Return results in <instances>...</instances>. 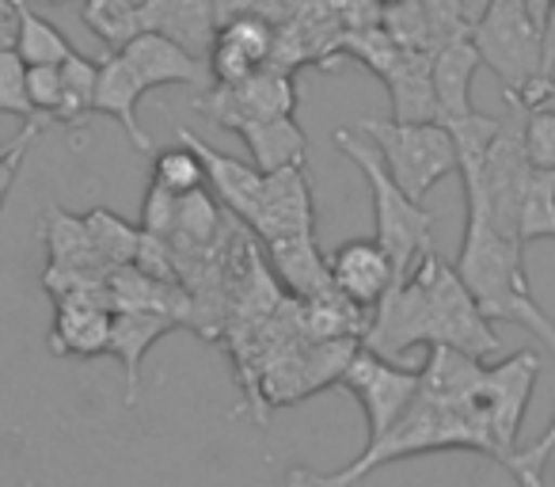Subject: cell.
Listing matches in <instances>:
<instances>
[{
	"mask_svg": "<svg viewBox=\"0 0 555 487\" xmlns=\"http://www.w3.org/2000/svg\"><path fill=\"white\" fill-rule=\"evenodd\" d=\"M544 27H555V0H552V9H547V20H544Z\"/></svg>",
	"mask_w": 555,
	"mask_h": 487,
	"instance_id": "cell-49",
	"label": "cell"
},
{
	"mask_svg": "<svg viewBox=\"0 0 555 487\" xmlns=\"http://www.w3.org/2000/svg\"><path fill=\"white\" fill-rule=\"evenodd\" d=\"M339 381L354 393V400L362 403L365 423H370V441L380 438L418 396V370L396 366L392 358L377 355V350H370V347L354 350V358L347 362Z\"/></svg>",
	"mask_w": 555,
	"mask_h": 487,
	"instance_id": "cell-8",
	"label": "cell"
},
{
	"mask_svg": "<svg viewBox=\"0 0 555 487\" xmlns=\"http://www.w3.org/2000/svg\"><path fill=\"white\" fill-rule=\"evenodd\" d=\"M39 126H42V123H27L24 130L16 133V138H12V141H4V145H0V164L9 161V156L16 153L20 145H27V141H35V138H39Z\"/></svg>",
	"mask_w": 555,
	"mask_h": 487,
	"instance_id": "cell-45",
	"label": "cell"
},
{
	"mask_svg": "<svg viewBox=\"0 0 555 487\" xmlns=\"http://www.w3.org/2000/svg\"><path fill=\"white\" fill-rule=\"evenodd\" d=\"M540 377V355L532 350H517L506 362L487 366L483 385L476 393V411L483 419L487 434H491L494 461L502 469H514L517 461V431L525 423V411H529V396L537 388Z\"/></svg>",
	"mask_w": 555,
	"mask_h": 487,
	"instance_id": "cell-7",
	"label": "cell"
},
{
	"mask_svg": "<svg viewBox=\"0 0 555 487\" xmlns=\"http://www.w3.org/2000/svg\"><path fill=\"white\" fill-rule=\"evenodd\" d=\"M16 0H0V47L16 42Z\"/></svg>",
	"mask_w": 555,
	"mask_h": 487,
	"instance_id": "cell-44",
	"label": "cell"
},
{
	"mask_svg": "<svg viewBox=\"0 0 555 487\" xmlns=\"http://www.w3.org/2000/svg\"><path fill=\"white\" fill-rule=\"evenodd\" d=\"M552 453H555V415L529 449H517V461H514V469H509V476H514L521 487H540L544 484L540 476H544V464Z\"/></svg>",
	"mask_w": 555,
	"mask_h": 487,
	"instance_id": "cell-39",
	"label": "cell"
},
{
	"mask_svg": "<svg viewBox=\"0 0 555 487\" xmlns=\"http://www.w3.org/2000/svg\"><path fill=\"white\" fill-rule=\"evenodd\" d=\"M305 0H214L217 27L229 20H262L270 27H286L301 12Z\"/></svg>",
	"mask_w": 555,
	"mask_h": 487,
	"instance_id": "cell-34",
	"label": "cell"
},
{
	"mask_svg": "<svg viewBox=\"0 0 555 487\" xmlns=\"http://www.w3.org/2000/svg\"><path fill=\"white\" fill-rule=\"evenodd\" d=\"M430 449H472V453L494 457L491 434H487L476 403H449L418 388L411 408L380 438H373L358 461H350L343 472L289 469L286 487H362V479L385 464L430 453Z\"/></svg>",
	"mask_w": 555,
	"mask_h": 487,
	"instance_id": "cell-2",
	"label": "cell"
},
{
	"mask_svg": "<svg viewBox=\"0 0 555 487\" xmlns=\"http://www.w3.org/2000/svg\"><path fill=\"white\" fill-rule=\"evenodd\" d=\"M0 115L42 123L27 95V62L16 54V47H0Z\"/></svg>",
	"mask_w": 555,
	"mask_h": 487,
	"instance_id": "cell-32",
	"label": "cell"
},
{
	"mask_svg": "<svg viewBox=\"0 0 555 487\" xmlns=\"http://www.w3.org/2000/svg\"><path fill=\"white\" fill-rule=\"evenodd\" d=\"M327 274H332V286L347 302H354L358 309H373L396 282L392 259H388V252L380 248L377 240H347V244H339L327 256Z\"/></svg>",
	"mask_w": 555,
	"mask_h": 487,
	"instance_id": "cell-11",
	"label": "cell"
},
{
	"mask_svg": "<svg viewBox=\"0 0 555 487\" xmlns=\"http://www.w3.org/2000/svg\"><path fill=\"white\" fill-rule=\"evenodd\" d=\"M332 141L347 153V161L354 164L365 176V183H370L373 221H377V236L373 240L388 252V259H392V267H396V279H403V274L418 264V256H423L426 248H434V214L423 202L408 198V194L400 191V183L388 176L380 153L365 145L358 133L335 130Z\"/></svg>",
	"mask_w": 555,
	"mask_h": 487,
	"instance_id": "cell-4",
	"label": "cell"
},
{
	"mask_svg": "<svg viewBox=\"0 0 555 487\" xmlns=\"http://www.w3.org/2000/svg\"><path fill=\"white\" fill-rule=\"evenodd\" d=\"M31 9H62V4H73V0H27Z\"/></svg>",
	"mask_w": 555,
	"mask_h": 487,
	"instance_id": "cell-48",
	"label": "cell"
},
{
	"mask_svg": "<svg viewBox=\"0 0 555 487\" xmlns=\"http://www.w3.org/2000/svg\"><path fill=\"white\" fill-rule=\"evenodd\" d=\"M176 221H179V194H171L168 187H160V183H149L145 202H141V232L171 240Z\"/></svg>",
	"mask_w": 555,
	"mask_h": 487,
	"instance_id": "cell-37",
	"label": "cell"
},
{
	"mask_svg": "<svg viewBox=\"0 0 555 487\" xmlns=\"http://www.w3.org/2000/svg\"><path fill=\"white\" fill-rule=\"evenodd\" d=\"M88 236L95 244V256L103 259L107 271H118V267H130L138 259V244H141V225L122 221L111 209H92L85 214Z\"/></svg>",
	"mask_w": 555,
	"mask_h": 487,
	"instance_id": "cell-26",
	"label": "cell"
},
{
	"mask_svg": "<svg viewBox=\"0 0 555 487\" xmlns=\"http://www.w3.org/2000/svg\"><path fill=\"white\" fill-rule=\"evenodd\" d=\"M468 221H464V244L461 259H456V274L476 297L479 312L491 324H517L525 332L537 335L544 347L555 355V320L537 305L525 274V248L514 236L494 229L491 217L479 206L464 202Z\"/></svg>",
	"mask_w": 555,
	"mask_h": 487,
	"instance_id": "cell-3",
	"label": "cell"
},
{
	"mask_svg": "<svg viewBox=\"0 0 555 487\" xmlns=\"http://www.w3.org/2000/svg\"><path fill=\"white\" fill-rule=\"evenodd\" d=\"M133 267H138V271H145L149 279H160V282H171V286H179V264H176V252H171L168 240L141 232L138 259H133Z\"/></svg>",
	"mask_w": 555,
	"mask_h": 487,
	"instance_id": "cell-40",
	"label": "cell"
},
{
	"mask_svg": "<svg viewBox=\"0 0 555 487\" xmlns=\"http://www.w3.org/2000/svg\"><path fill=\"white\" fill-rule=\"evenodd\" d=\"M521 103L525 107H547V111H555V62L552 65H544V73L537 77V85L529 88V92L521 95Z\"/></svg>",
	"mask_w": 555,
	"mask_h": 487,
	"instance_id": "cell-42",
	"label": "cell"
},
{
	"mask_svg": "<svg viewBox=\"0 0 555 487\" xmlns=\"http://www.w3.org/2000/svg\"><path fill=\"white\" fill-rule=\"evenodd\" d=\"M461 9H464V16H468V24H476V20L491 9V0H461Z\"/></svg>",
	"mask_w": 555,
	"mask_h": 487,
	"instance_id": "cell-46",
	"label": "cell"
},
{
	"mask_svg": "<svg viewBox=\"0 0 555 487\" xmlns=\"http://www.w3.org/2000/svg\"><path fill=\"white\" fill-rule=\"evenodd\" d=\"M343 31H370V27L385 24V4L377 0H335Z\"/></svg>",
	"mask_w": 555,
	"mask_h": 487,
	"instance_id": "cell-41",
	"label": "cell"
},
{
	"mask_svg": "<svg viewBox=\"0 0 555 487\" xmlns=\"http://www.w3.org/2000/svg\"><path fill=\"white\" fill-rule=\"evenodd\" d=\"M362 347L392 362L415 347H456L487 362L499 355L502 343L456 267L441 259L438 248H426L418 264L403 279H396L392 290L370 309Z\"/></svg>",
	"mask_w": 555,
	"mask_h": 487,
	"instance_id": "cell-1",
	"label": "cell"
},
{
	"mask_svg": "<svg viewBox=\"0 0 555 487\" xmlns=\"http://www.w3.org/2000/svg\"><path fill=\"white\" fill-rule=\"evenodd\" d=\"M251 229L267 240L282 236H305L317 229V214H312V183L309 168L294 164V168L262 171V194H259V214H255Z\"/></svg>",
	"mask_w": 555,
	"mask_h": 487,
	"instance_id": "cell-9",
	"label": "cell"
},
{
	"mask_svg": "<svg viewBox=\"0 0 555 487\" xmlns=\"http://www.w3.org/2000/svg\"><path fill=\"white\" fill-rule=\"evenodd\" d=\"M487 366L456 347H430V358L418 370V388L449 403H472L483 385Z\"/></svg>",
	"mask_w": 555,
	"mask_h": 487,
	"instance_id": "cell-22",
	"label": "cell"
},
{
	"mask_svg": "<svg viewBox=\"0 0 555 487\" xmlns=\"http://www.w3.org/2000/svg\"><path fill=\"white\" fill-rule=\"evenodd\" d=\"M517 240H521V248L537 240H555V171L532 168L521 194V209H517Z\"/></svg>",
	"mask_w": 555,
	"mask_h": 487,
	"instance_id": "cell-27",
	"label": "cell"
},
{
	"mask_svg": "<svg viewBox=\"0 0 555 487\" xmlns=\"http://www.w3.org/2000/svg\"><path fill=\"white\" fill-rule=\"evenodd\" d=\"M358 130L377 145L388 176L408 198L423 202L449 171H456V141L441 123H396V118H358Z\"/></svg>",
	"mask_w": 555,
	"mask_h": 487,
	"instance_id": "cell-5",
	"label": "cell"
},
{
	"mask_svg": "<svg viewBox=\"0 0 555 487\" xmlns=\"http://www.w3.org/2000/svg\"><path fill=\"white\" fill-rule=\"evenodd\" d=\"M153 183L168 187L171 194H191L206 187V164L186 141L153 153Z\"/></svg>",
	"mask_w": 555,
	"mask_h": 487,
	"instance_id": "cell-31",
	"label": "cell"
},
{
	"mask_svg": "<svg viewBox=\"0 0 555 487\" xmlns=\"http://www.w3.org/2000/svg\"><path fill=\"white\" fill-rule=\"evenodd\" d=\"M392 95L396 123H438V95H434V54L403 50L400 62L385 77Z\"/></svg>",
	"mask_w": 555,
	"mask_h": 487,
	"instance_id": "cell-18",
	"label": "cell"
},
{
	"mask_svg": "<svg viewBox=\"0 0 555 487\" xmlns=\"http://www.w3.org/2000/svg\"><path fill=\"white\" fill-rule=\"evenodd\" d=\"M179 141L194 149L206 164V187H214L217 202L229 209L232 217L251 229L255 214H259V194H262V171L247 161H236V156L217 153L214 145H206L202 138H194L191 130H179Z\"/></svg>",
	"mask_w": 555,
	"mask_h": 487,
	"instance_id": "cell-14",
	"label": "cell"
},
{
	"mask_svg": "<svg viewBox=\"0 0 555 487\" xmlns=\"http://www.w3.org/2000/svg\"><path fill=\"white\" fill-rule=\"evenodd\" d=\"M380 27H385V31L392 35L403 50H423V54H434L423 0H400V4H388L385 24H380Z\"/></svg>",
	"mask_w": 555,
	"mask_h": 487,
	"instance_id": "cell-33",
	"label": "cell"
},
{
	"mask_svg": "<svg viewBox=\"0 0 555 487\" xmlns=\"http://www.w3.org/2000/svg\"><path fill=\"white\" fill-rule=\"evenodd\" d=\"M525 9H529V12H532V20H537V24L544 27L547 9H552V0H525Z\"/></svg>",
	"mask_w": 555,
	"mask_h": 487,
	"instance_id": "cell-47",
	"label": "cell"
},
{
	"mask_svg": "<svg viewBox=\"0 0 555 487\" xmlns=\"http://www.w3.org/2000/svg\"><path fill=\"white\" fill-rule=\"evenodd\" d=\"M141 95H145V88H141L138 73L130 69V62H126L122 54H111L107 50V54L100 57V80H95L92 111L115 118V123L126 130V138H130V145L138 149V153L153 156L156 153L153 141H149V133L141 130V123H138Z\"/></svg>",
	"mask_w": 555,
	"mask_h": 487,
	"instance_id": "cell-16",
	"label": "cell"
},
{
	"mask_svg": "<svg viewBox=\"0 0 555 487\" xmlns=\"http://www.w3.org/2000/svg\"><path fill=\"white\" fill-rule=\"evenodd\" d=\"M525 156L537 171H555V111L532 107L525 115Z\"/></svg>",
	"mask_w": 555,
	"mask_h": 487,
	"instance_id": "cell-36",
	"label": "cell"
},
{
	"mask_svg": "<svg viewBox=\"0 0 555 487\" xmlns=\"http://www.w3.org/2000/svg\"><path fill=\"white\" fill-rule=\"evenodd\" d=\"M42 244L50 252V267L57 271H92V274H111L103 267V259L95 256V244L88 236L85 217L65 214L62 206L47 209V221H42Z\"/></svg>",
	"mask_w": 555,
	"mask_h": 487,
	"instance_id": "cell-23",
	"label": "cell"
},
{
	"mask_svg": "<svg viewBox=\"0 0 555 487\" xmlns=\"http://www.w3.org/2000/svg\"><path fill=\"white\" fill-rule=\"evenodd\" d=\"M472 47L499 77L502 92L517 100L544 73V27L532 20L525 0H491V9L472 24Z\"/></svg>",
	"mask_w": 555,
	"mask_h": 487,
	"instance_id": "cell-6",
	"label": "cell"
},
{
	"mask_svg": "<svg viewBox=\"0 0 555 487\" xmlns=\"http://www.w3.org/2000/svg\"><path fill=\"white\" fill-rule=\"evenodd\" d=\"M80 20H85V27L111 50V54L126 50L138 35H145L141 0H85Z\"/></svg>",
	"mask_w": 555,
	"mask_h": 487,
	"instance_id": "cell-24",
	"label": "cell"
},
{
	"mask_svg": "<svg viewBox=\"0 0 555 487\" xmlns=\"http://www.w3.org/2000/svg\"><path fill=\"white\" fill-rule=\"evenodd\" d=\"M217 232H221V206L209 198V191H191V194H179V221L176 232H171V248H206L214 244Z\"/></svg>",
	"mask_w": 555,
	"mask_h": 487,
	"instance_id": "cell-28",
	"label": "cell"
},
{
	"mask_svg": "<svg viewBox=\"0 0 555 487\" xmlns=\"http://www.w3.org/2000/svg\"><path fill=\"white\" fill-rule=\"evenodd\" d=\"M141 20H145V31L179 42L186 54L202 62L217 39L214 0H141Z\"/></svg>",
	"mask_w": 555,
	"mask_h": 487,
	"instance_id": "cell-15",
	"label": "cell"
},
{
	"mask_svg": "<svg viewBox=\"0 0 555 487\" xmlns=\"http://www.w3.org/2000/svg\"><path fill=\"white\" fill-rule=\"evenodd\" d=\"M267 252H270V267H274L278 282H282L294 297L309 302V297H320L332 290L327 256L317 248L312 232H305V236L267 240Z\"/></svg>",
	"mask_w": 555,
	"mask_h": 487,
	"instance_id": "cell-19",
	"label": "cell"
},
{
	"mask_svg": "<svg viewBox=\"0 0 555 487\" xmlns=\"http://www.w3.org/2000/svg\"><path fill=\"white\" fill-rule=\"evenodd\" d=\"M16 42L12 47L27 65H62L69 54H77L73 42L54 24H47L39 9H31L27 0H16Z\"/></svg>",
	"mask_w": 555,
	"mask_h": 487,
	"instance_id": "cell-25",
	"label": "cell"
},
{
	"mask_svg": "<svg viewBox=\"0 0 555 487\" xmlns=\"http://www.w3.org/2000/svg\"><path fill=\"white\" fill-rule=\"evenodd\" d=\"M377 4H385V9H388V4H400V0H377Z\"/></svg>",
	"mask_w": 555,
	"mask_h": 487,
	"instance_id": "cell-50",
	"label": "cell"
},
{
	"mask_svg": "<svg viewBox=\"0 0 555 487\" xmlns=\"http://www.w3.org/2000/svg\"><path fill=\"white\" fill-rule=\"evenodd\" d=\"M27 149H31V141H27V145H20L9 161L0 164V209H4V202H9L12 183L20 179V168H24V161H27Z\"/></svg>",
	"mask_w": 555,
	"mask_h": 487,
	"instance_id": "cell-43",
	"label": "cell"
},
{
	"mask_svg": "<svg viewBox=\"0 0 555 487\" xmlns=\"http://www.w3.org/2000/svg\"><path fill=\"white\" fill-rule=\"evenodd\" d=\"M479 50L472 39L449 42L434 54V95H438V123L472 115V80L479 73Z\"/></svg>",
	"mask_w": 555,
	"mask_h": 487,
	"instance_id": "cell-21",
	"label": "cell"
},
{
	"mask_svg": "<svg viewBox=\"0 0 555 487\" xmlns=\"http://www.w3.org/2000/svg\"><path fill=\"white\" fill-rule=\"evenodd\" d=\"M403 47L385 31V27H370V31H347L335 47V57H350V62L365 65L370 73H377L380 80L392 73V65L400 62Z\"/></svg>",
	"mask_w": 555,
	"mask_h": 487,
	"instance_id": "cell-30",
	"label": "cell"
},
{
	"mask_svg": "<svg viewBox=\"0 0 555 487\" xmlns=\"http://www.w3.org/2000/svg\"><path fill=\"white\" fill-rule=\"evenodd\" d=\"M118 54L130 62V69L138 73L145 92L171 88V85H191V88H202V92H206V88L214 85L209 65L202 62V57L186 54L179 42L164 39V35H156V31L138 35V39H133L126 50H118Z\"/></svg>",
	"mask_w": 555,
	"mask_h": 487,
	"instance_id": "cell-12",
	"label": "cell"
},
{
	"mask_svg": "<svg viewBox=\"0 0 555 487\" xmlns=\"http://www.w3.org/2000/svg\"><path fill=\"white\" fill-rule=\"evenodd\" d=\"M179 328L176 320L160 317V312H115L111 320V347L107 355H115L122 362V373H126V403H138V393H141V362H145L149 347L156 339Z\"/></svg>",
	"mask_w": 555,
	"mask_h": 487,
	"instance_id": "cell-20",
	"label": "cell"
},
{
	"mask_svg": "<svg viewBox=\"0 0 555 487\" xmlns=\"http://www.w3.org/2000/svg\"><path fill=\"white\" fill-rule=\"evenodd\" d=\"M423 12H426V27H430L434 54L441 47H449V42L472 39V24L464 16L461 0H423Z\"/></svg>",
	"mask_w": 555,
	"mask_h": 487,
	"instance_id": "cell-35",
	"label": "cell"
},
{
	"mask_svg": "<svg viewBox=\"0 0 555 487\" xmlns=\"http://www.w3.org/2000/svg\"><path fill=\"white\" fill-rule=\"evenodd\" d=\"M27 95L35 115L54 118L62 107V65H27Z\"/></svg>",
	"mask_w": 555,
	"mask_h": 487,
	"instance_id": "cell-38",
	"label": "cell"
},
{
	"mask_svg": "<svg viewBox=\"0 0 555 487\" xmlns=\"http://www.w3.org/2000/svg\"><path fill=\"white\" fill-rule=\"evenodd\" d=\"M229 130L247 145L259 171L294 168L309 161V138L297 126V118H236Z\"/></svg>",
	"mask_w": 555,
	"mask_h": 487,
	"instance_id": "cell-17",
	"label": "cell"
},
{
	"mask_svg": "<svg viewBox=\"0 0 555 487\" xmlns=\"http://www.w3.org/2000/svg\"><path fill=\"white\" fill-rule=\"evenodd\" d=\"M95 80H100V62L85 54H69L62 62V107H57L54 123L80 126L92 115L95 100Z\"/></svg>",
	"mask_w": 555,
	"mask_h": 487,
	"instance_id": "cell-29",
	"label": "cell"
},
{
	"mask_svg": "<svg viewBox=\"0 0 555 487\" xmlns=\"http://www.w3.org/2000/svg\"><path fill=\"white\" fill-rule=\"evenodd\" d=\"M270 50H274V27L262 20H229L217 27V39L209 47V77L214 85H236V80L251 77L255 69L270 65Z\"/></svg>",
	"mask_w": 555,
	"mask_h": 487,
	"instance_id": "cell-13",
	"label": "cell"
},
{
	"mask_svg": "<svg viewBox=\"0 0 555 487\" xmlns=\"http://www.w3.org/2000/svg\"><path fill=\"white\" fill-rule=\"evenodd\" d=\"M111 294L103 290H85L54 302V328H50V350L57 358H95L107 355L111 347Z\"/></svg>",
	"mask_w": 555,
	"mask_h": 487,
	"instance_id": "cell-10",
	"label": "cell"
}]
</instances>
